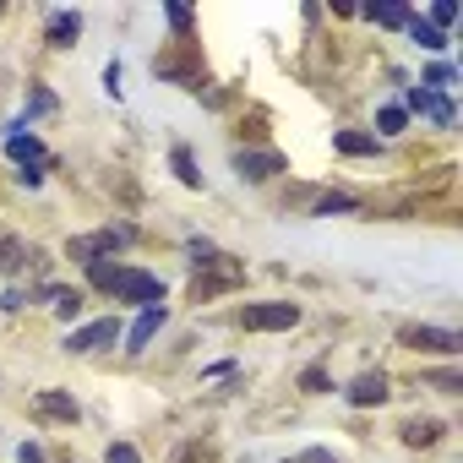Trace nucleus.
<instances>
[{
	"instance_id": "obj_1",
	"label": "nucleus",
	"mask_w": 463,
	"mask_h": 463,
	"mask_svg": "<svg viewBox=\"0 0 463 463\" xmlns=\"http://www.w3.org/2000/svg\"><path fill=\"white\" fill-rule=\"evenodd\" d=\"M241 327H246V333H289V327H300V306H289V300L246 306V311H241Z\"/></svg>"
},
{
	"instance_id": "obj_2",
	"label": "nucleus",
	"mask_w": 463,
	"mask_h": 463,
	"mask_svg": "<svg viewBox=\"0 0 463 463\" xmlns=\"http://www.w3.org/2000/svg\"><path fill=\"white\" fill-rule=\"evenodd\" d=\"M109 295H120V300H131V306H164V284H158L153 273H142V268H115Z\"/></svg>"
},
{
	"instance_id": "obj_3",
	"label": "nucleus",
	"mask_w": 463,
	"mask_h": 463,
	"mask_svg": "<svg viewBox=\"0 0 463 463\" xmlns=\"http://www.w3.org/2000/svg\"><path fill=\"white\" fill-rule=\"evenodd\" d=\"M241 279H246V268H241L235 257H213L207 273L191 279V300H213V295H223V289H235Z\"/></svg>"
},
{
	"instance_id": "obj_4",
	"label": "nucleus",
	"mask_w": 463,
	"mask_h": 463,
	"mask_svg": "<svg viewBox=\"0 0 463 463\" xmlns=\"http://www.w3.org/2000/svg\"><path fill=\"white\" fill-rule=\"evenodd\" d=\"M398 344H403V349H425V354H458V349H463V338H458L452 327H403Z\"/></svg>"
},
{
	"instance_id": "obj_5",
	"label": "nucleus",
	"mask_w": 463,
	"mask_h": 463,
	"mask_svg": "<svg viewBox=\"0 0 463 463\" xmlns=\"http://www.w3.org/2000/svg\"><path fill=\"white\" fill-rule=\"evenodd\" d=\"M120 246H131V229H99V235L71 241V257H77V262H104V257L120 251Z\"/></svg>"
},
{
	"instance_id": "obj_6",
	"label": "nucleus",
	"mask_w": 463,
	"mask_h": 463,
	"mask_svg": "<svg viewBox=\"0 0 463 463\" xmlns=\"http://www.w3.org/2000/svg\"><path fill=\"white\" fill-rule=\"evenodd\" d=\"M115 338H120V322H115V317H104V322L77 327V333L66 338V349H71V354H93V349H104V344H115Z\"/></svg>"
},
{
	"instance_id": "obj_7",
	"label": "nucleus",
	"mask_w": 463,
	"mask_h": 463,
	"mask_svg": "<svg viewBox=\"0 0 463 463\" xmlns=\"http://www.w3.org/2000/svg\"><path fill=\"white\" fill-rule=\"evenodd\" d=\"M349 403H354V409L387 403V376H382V371H365V376H354V382H349Z\"/></svg>"
},
{
	"instance_id": "obj_8",
	"label": "nucleus",
	"mask_w": 463,
	"mask_h": 463,
	"mask_svg": "<svg viewBox=\"0 0 463 463\" xmlns=\"http://www.w3.org/2000/svg\"><path fill=\"white\" fill-rule=\"evenodd\" d=\"M235 169L246 180H273V175H284V158L279 153H235Z\"/></svg>"
},
{
	"instance_id": "obj_9",
	"label": "nucleus",
	"mask_w": 463,
	"mask_h": 463,
	"mask_svg": "<svg viewBox=\"0 0 463 463\" xmlns=\"http://www.w3.org/2000/svg\"><path fill=\"white\" fill-rule=\"evenodd\" d=\"M164 317H169L164 306H142V317H137V327L126 333V344H131V354H142V349L153 344V333L164 327Z\"/></svg>"
},
{
	"instance_id": "obj_10",
	"label": "nucleus",
	"mask_w": 463,
	"mask_h": 463,
	"mask_svg": "<svg viewBox=\"0 0 463 463\" xmlns=\"http://www.w3.org/2000/svg\"><path fill=\"white\" fill-rule=\"evenodd\" d=\"M39 414H50V420H66V425H77V398L71 392H61V387H50V392H39Z\"/></svg>"
},
{
	"instance_id": "obj_11",
	"label": "nucleus",
	"mask_w": 463,
	"mask_h": 463,
	"mask_svg": "<svg viewBox=\"0 0 463 463\" xmlns=\"http://www.w3.org/2000/svg\"><path fill=\"white\" fill-rule=\"evenodd\" d=\"M77 33H82V17H77V12H55V17H50V44H55V50H71Z\"/></svg>"
},
{
	"instance_id": "obj_12",
	"label": "nucleus",
	"mask_w": 463,
	"mask_h": 463,
	"mask_svg": "<svg viewBox=\"0 0 463 463\" xmlns=\"http://www.w3.org/2000/svg\"><path fill=\"white\" fill-rule=\"evenodd\" d=\"M398 436H403V447H436L441 441V420H409Z\"/></svg>"
},
{
	"instance_id": "obj_13",
	"label": "nucleus",
	"mask_w": 463,
	"mask_h": 463,
	"mask_svg": "<svg viewBox=\"0 0 463 463\" xmlns=\"http://www.w3.org/2000/svg\"><path fill=\"white\" fill-rule=\"evenodd\" d=\"M333 147L349 153V158H371L376 153V137H360V131H333Z\"/></svg>"
},
{
	"instance_id": "obj_14",
	"label": "nucleus",
	"mask_w": 463,
	"mask_h": 463,
	"mask_svg": "<svg viewBox=\"0 0 463 463\" xmlns=\"http://www.w3.org/2000/svg\"><path fill=\"white\" fill-rule=\"evenodd\" d=\"M28 262V241H17V235H0V273H17Z\"/></svg>"
},
{
	"instance_id": "obj_15",
	"label": "nucleus",
	"mask_w": 463,
	"mask_h": 463,
	"mask_svg": "<svg viewBox=\"0 0 463 463\" xmlns=\"http://www.w3.org/2000/svg\"><path fill=\"white\" fill-rule=\"evenodd\" d=\"M354 207H360V202H354L349 191H322V196H311V213H322V218H327V213H354Z\"/></svg>"
},
{
	"instance_id": "obj_16",
	"label": "nucleus",
	"mask_w": 463,
	"mask_h": 463,
	"mask_svg": "<svg viewBox=\"0 0 463 463\" xmlns=\"http://www.w3.org/2000/svg\"><path fill=\"white\" fill-rule=\"evenodd\" d=\"M409 33H414V44H425V50H447V33H436V28L420 23V17H409Z\"/></svg>"
},
{
	"instance_id": "obj_17",
	"label": "nucleus",
	"mask_w": 463,
	"mask_h": 463,
	"mask_svg": "<svg viewBox=\"0 0 463 463\" xmlns=\"http://www.w3.org/2000/svg\"><path fill=\"white\" fill-rule=\"evenodd\" d=\"M6 153H12L17 164H28V158H44V147H39V137H12V142H6Z\"/></svg>"
},
{
	"instance_id": "obj_18",
	"label": "nucleus",
	"mask_w": 463,
	"mask_h": 463,
	"mask_svg": "<svg viewBox=\"0 0 463 463\" xmlns=\"http://www.w3.org/2000/svg\"><path fill=\"white\" fill-rule=\"evenodd\" d=\"M50 306H55V317H77L82 311V295L77 289H50Z\"/></svg>"
},
{
	"instance_id": "obj_19",
	"label": "nucleus",
	"mask_w": 463,
	"mask_h": 463,
	"mask_svg": "<svg viewBox=\"0 0 463 463\" xmlns=\"http://www.w3.org/2000/svg\"><path fill=\"white\" fill-rule=\"evenodd\" d=\"M175 175H180L185 185H202V175H196V164H191V153H185V147H175Z\"/></svg>"
},
{
	"instance_id": "obj_20",
	"label": "nucleus",
	"mask_w": 463,
	"mask_h": 463,
	"mask_svg": "<svg viewBox=\"0 0 463 463\" xmlns=\"http://www.w3.org/2000/svg\"><path fill=\"white\" fill-rule=\"evenodd\" d=\"M371 17H376L382 28H403V23H409V12H403V6H376Z\"/></svg>"
},
{
	"instance_id": "obj_21",
	"label": "nucleus",
	"mask_w": 463,
	"mask_h": 463,
	"mask_svg": "<svg viewBox=\"0 0 463 463\" xmlns=\"http://www.w3.org/2000/svg\"><path fill=\"white\" fill-rule=\"evenodd\" d=\"M425 382H430V387H441V392H463V376H458V371H430Z\"/></svg>"
},
{
	"instance_id": "obj_22",
	"label": "nucleus",
	"mask_w": 463,
	"mask_h": 463,
	"mask_svg": "<svg viewBox=\"0 0 463 463\" xmlns=\"http://www.w3.org/2000/svg\"><path fill=\"white\" fill-rule=\"evenodd\" d=\"M452 17H458V6H452V0H436V6H430V28H436V33H441Z\"/></svg>"
},
{
	"instance_id": "obj_23",
	"label": "nucleus",
	"mask_w": 463,
	"mask_h": 463,
	"mask_svg": "<svg viewBox=\"0 0 463 463\" xmlns=\"http://www.w3.org/2000/svg\"><path fill=\"white\" fill-rule=\"evenodd\" d=\"M376 126H382V131H403V109H398V104H387V109L376 115Z\"/></svg>"
},
{
	"instance_id": "obj_24",
	"label": "nucleus",
	"mask_w": 463,
	"mask_h": 463,
	"mask_svg": "<svg viewBox=\"0 0 463 463\" xmlns=\"http://www.w3.org/2000/svg\"><path fill=\"white\" fill-rule=\"evenodd\" d=\"M430 104H436V99H430L425 88H409V109H420V115H430Z\"/></svg>"
},
{
	"instance_id": "obj_25",
	"label": "nucleus",
	"mask_w": 463,
	"mask_h": 463,
	"mask_svg": "<svg viewBox=\"0 0 463 463\" xmlns=\"http://www.w3.org/2000/svg\"><path fill=\"white\" fill-rule=\"evenodd\" d=\"M300 387H306V392H327V376H322V371H317V365H311V371H306V376H300Z\"/></svg>"
},
{
	"instance_id": "obj_26",
	"label": "nucleus",
	"mask_w": 463,
	"mask_h": 463,
	"mask_svg": "<svg viewBox=\"0 0 463 463\" xmlns=\"http://www.w3.org/2000/svg\"><path fill=\"white\" fill-rule=\"evenodd\" d=\"M109 463H142V458H137V447H126V441H115V447H109Z\"/></svg>"
},
{
	"instance_id": "obj_27",
	"label": "nucleus",
	"mask_w": 463,
	"mask_h": 463,
	"mask_svg": "<svg viewBox=\"0 0 463 463\" xmlns=\"http://www.w3.org/2000/svg\"><path fill=\"white\" fill-rule=\"evenodd\" d=\"M169 28L185 33V28H191V12H185V6H169Z\"/></svg>"
},
{
	"instance_id": "obj_28",
	"label": "nucleus",
	"mask_w": 463,
	"mask_h": 463,
	"mask_svg": "<svg viewBox=\"0 0 463 463\" xmlns=\"http://www.w3.org/2000/svg\"><path fill=\"white\" fill-rule=\"evenodd\" d=\"M452 82V66H430V77H425V88H447Z\"/></svg>"
},
{
	"instance_id": "obj_29",
	"label": "nucleus",
	"mask_w": 463,
	"mask_h": 463,
	"mask_svg": "<svg viewBox=\"0 0 463 463\" xmlns=\"http://www.w3.org/2000/svg\"><path fill=\"white\" fill-rule=\"evenodd\" d=\"M17 463H44V452H39L33 441H23V447H17Z\"/></svg>"
},
{
	"instance_id": "obj_30",
	"label": "nucleus",
	"mask_w": 463,
	"mask_h": 463,
	"mask_svg": "<svg viewBox=\"0 0 463 463\" xmlns=\"http://www.w3.org/2000/svg\"><path fill=\"white\" fill-rule=\"evenodd\" d=\"M300 463H333V458H327V452H322V447H311V452H306V458H300Z\"/></svg>"
}]
</instances>
